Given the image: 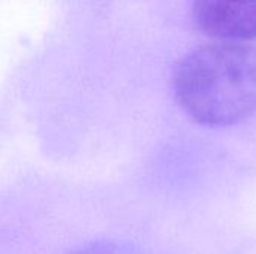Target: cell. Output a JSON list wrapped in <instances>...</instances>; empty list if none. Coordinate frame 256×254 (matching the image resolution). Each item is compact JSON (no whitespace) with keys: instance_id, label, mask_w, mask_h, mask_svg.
Here are the masks:
<instances>
[{"instance_id":"obj_1","label":"cell","mask_w":256,"mask_h":254,"mask_svg":"<svg viewBox=\"0 0 256 254\" xmlns=\"http://www.w3.org/2000/svg\"><path fill=\"white\" fill-rule=\"evenodd\" d=\"M172 90L196 123L224 127L256 111V48L224 42L188 52L176 66Z\"/></svg>"},{"instance_id":"obj_2","label":"cell","mask_w":256,"mask_h":254,"mask_svg":"<svg viewBox=\"0 0 256 254\" xmlns=\"http://www.w3.org/2000/svg\"><path fill=\"white\" fill-rule=\"evenodd\" d=\"M196 25L225 42L256 37V0H192Z\"/></svg>"},{"instance_id":"obj_3","label":"cell","mask_w":256,"mask_h":254,"mask_svg":"<svg viewBox=\"0 0 256 254\" xmlns=\"http://www.w3.org/2000/svg\"><path fill=\"white\" fill-rule=\"evenodd\" d=\"M74 254H136L132 250H128L123 246L112 244V243H102V244H93L90 247L81 249L80 252H75Z\"/></svg>"}]
</instances>
